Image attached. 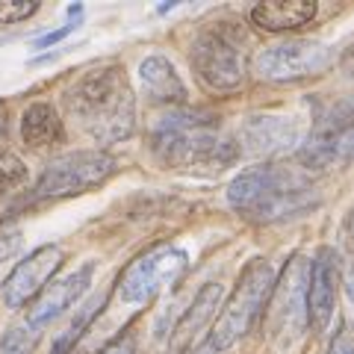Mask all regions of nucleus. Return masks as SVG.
Here are the masks:
<instances>
[{
    "label": "nucleus",
    "instance_id": "4be33fe9",
    "mask_svg": "<svg viewBox=\"0 0 354 354\" xmlns=\"http://www.w3.org/2000/svg\"><path fill=\"white\" fill-rule=\"evenodd\" d=\"M328 354H354V328L351 325H339L328 346Z\"/></svg>",
    "mask_w": 354,
    "mask_h": 354
},
{
    "label": "nucleus",
    "instance_id": "f3484780",
    "mask_svg": "<svg viewBox=\"0 0 354 354\" xmlns=\"http://www.w3.org/2000/svg\"><path fill=\"white\" fill-rule=\"evenodd\" d=\"M21 133L24 142L32 148H44V145H57L62 139V121L57 115V109L50 104H32L27 106L24 118H21Z\"/></svg>",
    "mask_w": 354,
    "mask_h": 354
},
{
    "label": "nucleus",
    "instance_id": "1a4fd4ad",
    "mask_svg": "<svg viewBox=\"0 0 354 354\" xmlns=\"http://www.w3.org/2000/svg\"><path fill=\"white\" fill-rule=\"evenodd\" d=\"M354 160V101L339 104L319 121L301 148L304 169H328Z\"/></svg>",
    "mask_w": 354,
    "mask_h": 354
},
{
    "label": "nucleus",
    "instance_id": "f8f14e48",
    "mask_svg": "<svg viewBox=\"0 0 354 354\" xmlns=\"http://www.w3.org/2000/svg\"><path fill=\"white\" fill-rule=\"evenodd\" d=\"M92 274H95V263H83L80 269H74V272L65 274V278L53 281L48 290H44L36 301L30 304L27 325L41 330L44 325H50L53 319H59L65 310L74 307L83 298V292L92 286Z\"/></svg>",
    "mask_w": 354,
    "mask_h": 354
},
{
    "label": "nucleus",
    "instance_id": "f03ea898",
    "mask_svg": "<svg viewBox=\"0 0 354 354\" xmlns=\"http://www.w3.org/2000/svg\"><path fill=\"white\" fill-rule=\"evenodd\" d=\"M65 104L97 145H113L133 133L136 101L121 65H101L86 71L65 92Z\"/></svg>",
    "mask_w": 354,
    "mask_h": 354
},
{
    "label": "nucleus",
    "instance_id": "9b49d317",
    "mask_svg": "<svg viewBox=\"0 0 354 354\" xmlns=\"http://www.w3.org/2000/svg\"><path fill=\"white\" fill-rule=\"evenodd\" d=\"M65 254L59 245H41L32 254H27L24 263H18L12 274L3 281V290H0V298L9 310H18L48 290V281L57 274V269L62 266Z\"/></svg>",
    "mask_w": 354,
    "mask_h": 354
},
{
    "label": "nucleus",
    "instance_id": "f257e3e1",
    "mask_svg": "<svg viewBox=\"0 0 354 354\" xmlns=\"http://www.w3.org/2000/svg\"><path fill=\"white\" fill-rule=\"evenodd\" d=\"M227 204L239 216L257 225L286 221L319 204V186L307 169L292 165H254L234 177L227 189Z\"/></svg>",
    "mask_w": 354,
    "mask_h": 354
},
{
    "label": "nucleus",
    "instance_id": "412c9836",
    "mask_svg": "<svg viewBox=\"0 0 354 354\" xmlns=\"http://www.w3.org/2000/svg\"><path fill=\"white\" fill-rule=\"evenodd\" d=\"M39 12V0H0V21L3 24H18Z\"/></svg>",
    "mask_w": 354,
    "mask_h": 354
},
{
    "label": "nucleus",
    "instance_id": "423d86ee",
    "mask_svg": "<svg viewBox=\"0 0 354 354\" xmlns=\"http://www.w3.org/2000/svg\"><path fill=\"white\" fill-rule=\"evenodd\" d=\"M115 171V160L106 151H74L53 160L41 171L39 183L32 186V201H48V198L80 195L86 189L101 186L109 174Z\"/></svg>",
    "mask_w": 354,
    "mask_h": 354
},
{
    "label": "nucleus",
    "instance_id": "20e7f679",
    "mask_svg": "<svg viewBox=\"0 0 354 354\" xmlns=\"http://www.w3.org/2000/svg\"><path fill=\"white\" fill-rule=\"evenodd\" d=\"M272 292H274L272 266L266 260H251L245 269H242L236 290L230 292L225 310L218 313L213 330H209V346L216 351H225L234 346V342H239L251 330V325L260 319Z\"/></svg>",
    "mask_w": 354,
    "mask_h": 354
},
{
    "label": "nucleus",
    "instance_id": "a211bd4d",
    "mask_svg": "<svg viewBox=\"0 0 354 354\" xmlns=\"http://www.w3.org/2000/svg\"><path fill=\"white\" fill-rule=\"evenodd\" d=\"M218 298H221V283H207L204 290L195 295V301H192L189 310H186V316L180 319L177 334H180V337H192L195 330H201L207 319L213 316V310L218 307Z\"/></svg>",
    "mask_w": 354,
    "mask_h": 354
},
{
    "label": "nucleus",
    "instance_id": "a878e982",
    "mask_svg": "<svg viewBox=\"0 0 354 354\" xmlns=\"http://www.w3.org/2000/svg\"><path fill=\"white\" fill-rule=\"evenodd\" d=\"M195 354H218V351H216V348H213V346H209V342H207V346H204V348H198Z\"/></svg>",
    "mask_w": 354,
    "mask_h": 354
},
{
    "label": "nucleus",
    "instance_id": "0eeeda50",
    "mask_svg": "<svg viewBox=\"0 0 354 354\" xmlns=\"http://www.w3.org/2000/svg\"><path fill=\"white\" fill-rule=\"evenodd\" d=\"M183 272H186V251L171 245L153 248L124 269L118 281V295L124 304H145L160 290L171 286Z\"/></svg>",
    "mask_w": 354,
    "mask_h": 354
},
{
    "label": "nucleus",
    "instance_id": "5701e85b",
    "mask_svg": "<svg viewBox=\"0 0 354 354\" xmlns=\"http://www.w3.org/2000/svg\"><path fill=\"white\" fill-rule=\"evenodd\" d=\"M18 248H21V230H18V227L3 230V234H0V263L12 257Z\"/></svg>",
    "mask_w": 354,
    "mask_h": 354
},
{
    "label": "nucleus",
    "instance_id": "7ed1b4c3",
    "mask_svg": "<svg viewBox=\"0 0 354 354\" xmlns=\"http://www.w3.org/2000/svg\"><path fill=\"white\" fill-rule=\"evenodd\" d=\"M151 148L162 162L177 169H207L230 157L227 145L218 136L216 118L183 106L153 118Z\"/></svg>",
    "mask_w": 354,
    "mask_h": 354
},
{
    "label": "nucleus",
    "instance_id": "39448f33",
    "mask_svg": "<svg viewBox=\"0 0 354 354\" xmlns=\"http://www.w3.org/2000/svg\"><path fill=\"white\" fill-rule=\"evenodd\" d=\"M189 62L209 92H234L245 80V53L227 30L209 27L192 41Z\"/></svg>",
    "mask_w": 354,
    "mask_h": 354
},
{
    "label": "nucleus",
    "instance_id": "9d476101",
    "mask_svg": "<svg viewBox=\"0 0 354 354\" xmlns=\"http://www.w3.org/2000/svg\"><path fill=\"white\" fill-rule=\"evenodd\" d=\"M307 290H310V266L304 257H292L283 269L281 283L274 286L272 301V330L274 337H295L310 322L307 316Z\"/></svg>",
    "mask_w": 354,
    "mask_h": 354
},
{
    "label": "nucleus",
    "instance_id": "4468645a",
    "mask_svg": "<svg viewBox=\"0 0 354 354\" xmlns=\"http://www.w3.org/2000/svg\"><path fill=\"white\" fill-rule=\"evenodd\" d=\"M316 12L319 6L313 0H269V3H257L251 9V24L269 32H283L307 27Z\"/></svg>",
    "mask_w": 354,
    "mask_h": 354
},
{
    "label": "nucleus",
    "instance_id": "393cba45",
    "mask_svg": "<svg viewBox=\"0 0 354 354\" xmlns=\"http://www.w3.org/2000/svg\"><path fill=\"white\" fill-rule=\"evenodd\" d=\"M101 354H136V339H133V337H121L115 342H109Z\"/></svg>",
    "mask_w": 354,
    "mask_h": 354
},
{
    "label": "nucleus",
    "instance_id": "aec40b11",
    "mask_svg": "<svg viewBox=\"0 0 354 354\" xmlns=\"http://www.w3.org/2000/svg\"><path fill=\"white\" fill-rule=\"evenodd\" d=\"M27 180V169L15 153H9L6 148H0V195L15 192L21 183Z\"/></svg>",
    "mask_w": 354,
    "mask_h": 354
},
{
    "label": "nucleus",
    "instance_id": "b1692460",
    "mask_svg": "<svg viewBox=\"0 0 354 354\" xmlns=\"http://www.w3.org/2000/svg\"><path fill=\"white\" fill-rule=\"evenodd\" d=\"M74 30V24H65V27H59V30H50V32H44V36H39L36 41V48H50V44H57V41H62L65 36H68V32Z\"/></svg>",
    "mask_w": 354,
    "mask_h": 354
},
{
    "label": "nucleus",
    "instance_id": "dca6fc26",
    "mask_svg": "<svg viewBox=\"0 0 354 354\" xmlns=\"http://www.w3.org/2000/svg\"><path fill=\"white\" fill-rule=\"evenodd\" d=\"M139 80H142V88H145V95L151 101L157 104H174L180 106L186 101V86L180 80V74L174 71V65L160 57V53H153V57L142 59L139 65Z\"/></svg>",
    "mask_w": 354,
    "mask_h": 354
},
{
    "label": "nucleus",
    "instance_id": "2eb2a0df",
    "mask_svg": "<svg viewBox=\"0 0 354 354\" xmlns=\"http://www.w3.org/2000/svg\"><path fill=\"white\" fill-rule=\"evenodd\" d=\"M242 142L248 145L251 153H274L292 148L298 142V130L290 118L257 115L248 118V124L242 127Z\"/></svg>",
    "mask_w": 354,
    "mask_h": 354
},
{
    "label": "nucleus",
    "instance_id": "6e6552de",
    "mask_svg": "<svg viewBox=\"0 0 354 354\" xmlns=\"http://www.w3.org/2000/svg\"><path fill=\"white\" fill-rule=\"evenodd\" d=\"M330 62V48L313 39H290L278 41L260 50L257 57V74L272 83H290L313 77Z\"/></svg>",
    "mask_w": 354,
    "mask_h": 354
},
{
    "label": "nucleus",
    "instance_id": "6ab92c4d",
    "mask_svg": "<svg viewBox=\"0 0 354 354\" xmlns=\"http://www.w3.org/2000/svg\"><path fill=\"white\" fill-rule=\"evenodd\" d=\"M39 328H32V325H15V328H9L3 339H0V351L3 354H32L39 346Z\"/></svg>",
    "mask_w": 354,
    "mask_h": 354
},
{
    "label": "nucleus",
    "instance_id": "ddd939ff",
    "mask_svg": "<svg viewBox=\"0 0 354 354\" xmlns=\"http://www.w3.org/2000/svg\"><path fill=\"white\" fill-rule=\"evenodd\" d=\"M337 286H339V257L334 248H322L310 266V290H307V316L310 328L322 330L328 328L337 307Z\"/></svg>",
    "mask_w": 354,
    "mask_h": 354
}]
</instances>
